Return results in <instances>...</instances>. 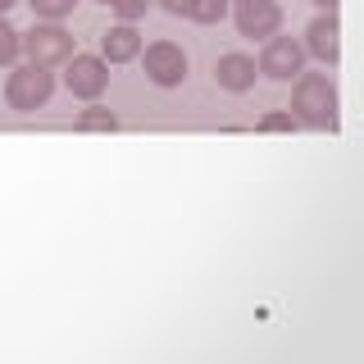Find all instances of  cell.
<instances>
[{
    "mask_svg": "<svg viewBox=\"0 0 364 364\" xmlns=\"http://www.w3.org/2000/svg\"><path fill=\"white\" fill-rule=\"evenodd\" d=\"M341 28H337V18H333V9H328L323 18H314L310 23V32H305V50L310 55H318L323 64H333L337 60V50H341Z\"/></svg>",
    "mask_w": 364,
    "mask_h": 364,
    "instance_id": "ba28073f",
    "label": "cell"
},
{
    "mask_svg": "<svg viewBox=\"0 0 364 364\" xmlns=\"http://www.w3.org/2000/svg\"><path fill=\"white\" fill-rule=\"evenodd\" d=\"M259 128H264V132H291L296 128V114H264Z\"/></svg>",
    "mask_w": 364,
    "mask_h": 364,
    "instance_id": "2e32d148",
    "label": "cell"
},
{
    "mask_svg": "<svg viewBox=\"0 0 364 364\" xmlns=\"http://www.w3.org/2000/svg\"><path fill=\"white\" fill-rule=\"evenodd\" d=\"M214 77H219V87H228V91H246L255 82V60L232 50V55H223V60L214 64Z\"/></svg>",
    "mask_w": 364,
    "mask_h": 364,
    "instance_id": "30bf717a",
    "label": "cell"
},
{
    "mask_svg": "<svg viewBox=\"0 0 364 364\" xmlns=\"http://www.w3.org/2000/svg\"><path fill=\"white\" fill-rule=\"evenodd\" d=\"M237 28H242V37H273L282 28L278 0H242L237 5Z\"/></svg>",
    "mask_w": 364,
    "mask_h": 364,
    "instance_id": "52a82bcc",
    "label": "cell"
},
{
    "mask_svg": "<svg viewBox=\"0 0 364 364\" xmlns=\"http://www.w3.org/2000/svg\"><path fill=\"white\" fill-rule=\"evenodd\" d=\"M291 109H296V123L333 128V123H337V91H333V82H328V77H318V73H305L301 82H296Z\"/></svg>",
    "mask_w": 364,
    "mask_h": 364,
    "instance_id": "6da1fadb",
    "label": "cell"
},
{
    "mask_svg": "<svg viewBox=\"0 0 364 364\" xmlns=\"http://www.w3.org/2000/svg\"><path fill=\"white\" fill-rule=\"evenodd\" d=\"M100 5L119 9V14H123V18L132 23V18H141V14H146V5H151V0H100Z\"/></svg>",
    "mask_w": 364,
    "mask_h": 364,
    "instance_id": "5bb4252c",
    "label": "cell"
},
{
    "mask_svg": "<svg viewBox=\"0 0 364 364\" xmlns=\"http://www.w3.org/2000/svg\"><path fill=\"white\" fill-rule=\"evenodd\" d=\"M100 50H105V64H128L141 55V37H136L132 23H119V28H109L100 37Z\"/></svg>",
    "mask_w": 364,
    "mask_h": 364,
    "instance_id": "9c48e42d",
    "label": "cell"
},
{
    "mask_svg": "<svg viewBox=\"0 0 364 364\" xmlns=\"http://www.w3.org/2000/svg\"><path fill=\"white\" fill-rule=\"evenodd\" d=\"M68 91L73 96H82V100H96L100 91H105L109 82V68L105 60H96V55H68Z\"/></svg>",
    "mask_w": 364,
    "mask_h": 364,
    "instance_id": "277c9868",
    "label": "cell"
},
{
    "mask_svg": "<svg viewBox=\"0 0 364 364\" xmlns=\"http://www.w3.org/2000/svg\"><path fill=\"white\" fill-rule=\"evenodd\" d=\"M314 5H323V9H337V0H314Z\"/></svg>",
    "mask_w": 364,
    "mask_h": 364,
    "instance_id": "ac0fdd59",
    "label": "cell"
},
{
    "mask_svg": "<svg viewBox=\"0 0 364 364\" xmlns=\"http://www.w3.org/2000/svg\"><path fill=\"white\" fill-rule=\"evenodd\" d=\"M228 14V0H191L187 5V18H196V23H219Z\"/></svg>",
    "mask_w": 364,
    "mask_h": 364,
    "instance_id": "7c38bea8",
    "label": "cell"
},
{
    "mask_svg": "<svg viewBox=\"0 0 364 364\" xmlns=\"http://www.w3.org/2000/svg\"><path fill=\"white\" fill-rule=\"evenodd\" d=\"M14 55H18V32L9 23H0V64H9Z\"/></svg>",
    "mask_w": 364,
    "mask_h": 364,
    "instance_id": "9a60e30c",
    "label": "cell"
},
{
    "mask_svg": "<svg viewBox=\"0 0 364 364\" xmlns=\"http://www.w3.org/2000/svg\"><path fill=\"white\" fill-rule=\"evenodd\" d=\"M37 14H46V18H64V14H73V5L77 0H28Z\"/></svg>",
    "mask_w": 364,
    "mask_h": 364,
    "instance_id": "4fadbf2b",
    "label": "cell"
},
{
    "mask_svg": "<svg viewBox=\"0 0 364 364\" xmlns=\"http://www.w3.org/2000/svg\"><path fill=\"white\" fill-rule=\"evenodd\" d=\"M18 46L28 50V60H32V64H41V68L64 64L68 55H73V37H68L64 28H55V23H46V28H32Z\"/></svg>",
    "mask_w": 364,
    "mask_h": 364,
    "instance_id": "3957f363",
    "label": "cell"
},
{
    "mask_svg": "<svg viewBox=\"0 0 364 364\" xmlns=\"http://www.w3.org/2000/svg\"><path fill=\"white\" fill-rule=\"evenodd\" d=\"M77 128H82V132H114V128H119V119H114L109 109L91 105V109H82V114H77Z\"/></svg>",
    "mask_w": 364,
    "mask_h": 364,
    "instance_id": "8fae6325",
    "label": "cell"
},
{
    "mask_svg": "<svg viewBox=\"0 0 364 364\" xmlns=\"http://www.w3.org/2000/svg\"><path fill=\"white\" fill-rule=\"evenodd\" d=\"M9 5H14V0H0V14H5V9H9Z\"/></svg>",
    "mask_w": 364,
    "mask_h": 364,
    "instance_id": "d6986e66",
    "label": "cell"
},
{
    "mask_svg": "<svg viewBox=\"0 0 364 364\" xmlns=\"http://www.w3.org/2000/svg\"><path fill=\"white\" fill-rule=\"evenodd\" d=\"M159 5H164L168 14H187V5H191V0H159Z\"/></svg>",
    "mask_w": 364,
    "mask_h": 364,
    "instance_id": "e0dca14e",
    "label": "cell"
},
{
    "mask_svg": "<svg viewBox=\"0 0 364 364\" xmlns=\"http://www.w3.org/2000/svg\"><path fill=\"white\" fill-rule=\"evenodd\" d=\"M50 91H55V77H50V68H41V64H23L9 73V87H5V100L14 109L23 114H32L37 105H46L50 100Z\"/></svg>",
    "mask_w": 364,
    "mask_h": 364,
    "instance_id": "7a4b0ae2",
    "label": "cell"
},
{
    "mask_svg": "<svg viewBox=\"0 0 364 364\" xmlns=\"http://www.w3.org/2000/svg\"><path fill=\"white\" fill-rule=\"evenodd\" d=\"M301 64H305V50H301V46H296L291 37H269L264 55H259V73L278 77V82L296 77V73H301Z\"/></svg>",
    "mask_w": 364,
    "mask_h": 364,
    "instance_id": "8992f818",
    "label": "cell"
},
{
    "mask_svg": "<svg viewBox=\"0 0 364 364\" xmlns=\"http://www.w3.org/2000/svg\"><path fill=\"white\" fill-rule=\"evenodd\" d=\"M146 77L159 82V87H178L182 77H187V55H182L173 41H155L151 50H146Z\"/></svg>",
    "mask_w": 364,
    "mask_h": 364,
    "instance_id": "5b68a950",
    "label": "cell"
}]
</instances>
